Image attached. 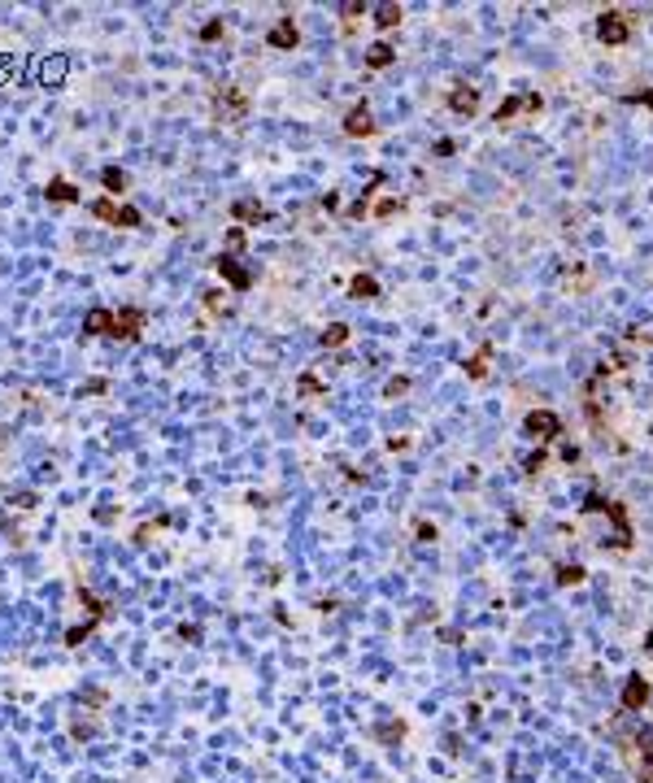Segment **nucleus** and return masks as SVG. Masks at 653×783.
I'll use <instances>...</instances> for the list:
<instances>
[{"label":"nucleus","mask_w":653,"mask_h":783,"mask_svg":"<svg viewBox=\"0 0 653 783\" xmlns=\"http://www.w3.org/2000/svg\"><path fill=\"white\" fill-rule=\"evenodd\" d=\"M584 510H588V514H610V518H614V526H618V540H614V544H618V548H627V544H632V526H627V510H623L618 500H601V496L592 492V496L584 500Z\"/></svg>","instance_id":"obj_1"},{"label":"nucleus","mask_w":653,"mask_h":783,"mask_svg":"<svg viewBox=\"0 0 653 783\" xmlns=\"http://www.w3.org/2000/svg\"><path fill=\"white\" fill-rule=\"evenodd\" d=\"M523 426H527V436H532V440H554V436H562V418L549 414V409H532V414L523 418Z\"/></svg>","instance_id":"obj_2"},{"label":"nucleus","mask_w":653,"mask_h":783,"mask_svg":"<svg viewBox=\"0 0 653 783\" xmlns=\"http://www.w3.org/2000/svg\"><path fill=\"white\" fill-rule=\"evenodd\" d=\"M597 35H601V44H627V35H632V22H627V13L610 9V13H601Z\"/></svg>","instance_id":"obj_3"},{"label":"nucleus","mask_w":653,"mask_h":783,"mask_svg":"<svg viewBox=\"0 0 653 783\" xmlns=\"http://www.w3.org/2000/svg\"><path fill=\"white\" fill-rule=\"evenodd\" d=\"M214 109H218V118H222V122H240V118L248 113V100H244L236 87H222V92L214 96Z\"/></svg>","instance_id":"obj_4"},{"label":"nucleus","mask_w":653,"mask_h":783,"mask_svg":"<svg viewBox=\"0 0 653 783\" xmlns=\"http://www.w3.org/2000/svg\"><path fill=\"white\" fill-rule=\"evenodd\" d=\"M140 331H144V309H114V326H109L114 340H135Z\"/></svg>","instance_id":"obj_5"},{"label":"nucleus","mask_w":653,"mask_h":783,"mask_svg":"<svg viewBox=\"0 0 653 783\" xmlns=\"http://www.w3.org/2000/svg\"><path fill=\"white\" fill-rule=\"evenodd\" d=\"M266 44H270V48H296V44H300L296 22H292V18H279V22L266 31Z\"/></svg>","instance_id":"obj_6"},{"label":"nucleus","mask_w":653,"mask_h":783,"mask_svg":"<svg viewBox=\"0 0 653 783\" xmlns=\"http://www.w3.org/2000/svg\"><path fill=\"white\" fill-rule=\"evenodd\" d=\"M344 135H374V122H370V109L366 105H353V109H348L344 113Z\"/></svg>","instance_id":"obj_7"},{"label":"nucleus","mask_w":653,"mask_h":783,"mask_svg":"<svg viewBox=\"0 0 653 783\" xmlns=\"http://www.w3.org/2000/svg\"><path fill=\"white\" fill-rule=\"evenodd\" d=\"M214 266H218V274H222V279H227V283H231L236 292H244L248 283H253V274H248V270H244L240 261H231V257H218Z\"/></svg>","instance_id":"obj_8"},{"label":"nucleus","mask_w":653,"mask_h":783,"mask_svg":"<svg viewBox=\"0 0 653 783\" xmlns=\"http://www.w3.org/2000/svg\"><path fill=\"white\" fill-rule=\"evenodd\" d=\"M448 109L470 118L475 109H480V92H475V87H458V92H448Z\"/></svg>","instance_id":"obj_9"},{"label":"nucleus","mask_w":653,"mask_h":783,"mask_svg":"<svg viewBox=\"0 0 653 783\" xmlns=\"http://www.w3.org/2000/svg\"><path fill=\"white\" fill-rule=\"evenodd\" d=\"M540 105H544V100H540L536 92H532V96H514V100H506V105L496 109V122H510L518 109H540Z\"/></svg>","instance_id":"obj_10"},{"label":"nucleus","mask_w":653,"mask_h":783,"mask_svg":"<svg viewBox=\"0 0 653 783\" xmlns=\"http://www.w3.org/2000/svg\"><path fill=\"white\" fill-rule=\"evenodd\" d=\"M645 701H649V684H645V679H627V688H623V710H640Z\"/></svg>","instance_id":"obj_11"},{"label":"nucleus","mask_w":653,"mask_h":783,"mask_svg":"<svg viewBox=\"0 0 653 783\" xmlns=\"http://www.w3.org/2000/svg\"><path fill=\"white\" fill-rule=\"evenodd\" d=\"M392 61H396L392 44H384V39H379V44H370V48H366V66H370V70H388Z\"/></svg>","instance_id":"obj_12"},{"label":"nucleus","mask_w":653,"mask_h":783,"mask_svg":"<svg viewBox=\"0 0 653 783\" xmlns=\"http://www.w3.org/2000/svg\"><path fill=\"white\" fill-rule=\"evenodd\" d=\"M109 326H114V309H92L83 318V331L87 335H109Z\"/></svg>","instance_id":"obj_13"},{"label":"nucleus","mask_w":653,"mask_h":783,"mask_svg":"<svg viewBox=\"0 0 653 783\" xmlns=\"http://www.w3.org/2000/svg\"><path fill=\"white\" fill-rule=\"evenodd\" d=\"M44 196H48V200H57V205H74V200H79V187L66 183V179H53V183L44 187Z\"/></svg>","instance_id":"obj_14"},{"label":"nucleus","mask_w":653,"mask_h":783,"mask_svg":"<svg viewBox=\"0 0 653 783\" xmlns=\"http://www.w3.org/2000/svg\"><path fill=\"white\" fill-rule=\"evenodd\" d=\"M231 214H236L240 222H266V218H270V214H266V205H257V200H248V196H244V200H236V205H231Z\"/></svg>","instance_id":"obj_15"},{"label":"nucleus","mask_w":653,"mask_h":783,"mask_svg":"<svg viewBox=\"0 0 653 783\" xmlns=\"http://www.w3.org/2000/svg\"><path fill=\"white\" fill-rule=\"evenodd\" d=\"M100 183H105V192L122 196V192H127V170H118V166H105V170H100Z\"/></svg>","instance_id":"obj_16"},{"label":"nucleus","mask_w":653,"mask_h":783,"mask_svg":"<svg viewBox=\"0 0 653 783\" xmlns=\"http://www.w3.org/2000/svg\"><path fill=\"white\" fill-rule=\"evenodd\" d=\"M348 292H353L358 300H374V296H379V283H374L370 274H358V279L348 283Z\"/></svg>","instance_id":"obj_17"},{"label":"nucleus","mask_w":653,"mask_h":783,"mask_svg":"<svg viewBox=\"0 0 653 783\" xmlns=\"http://www.w3.org/2000/svg\"><path fill=\"white\" fill-rule=\"evenodd\" d=\"M92 214H96L100 222H118V200H109V196L92 200Z\"/></svg>","instance_id":"obj_18"},{"label":"nucleus","mask_w":653,"mask_h":783,"mask_svg":"<svg viewBox=\"0 0 653 783\" xmlns=\"http://www.w3.org/2000/svg\"><path fill=\"white\" fill-rule=\"evenodd\" d=\"M344 340H348V326H344V322H331V326L322 331V348H340Z\"/></svg>","instance_id":"obj_19"},{"label":"nucleus","mask_w":653,"mask_h":783,"mask_svg":"<svg viewBox=\"0 0 653 783\" xmlns=\"http://www.w3.org/2000/svg\"><path fill=\"white\" fill-rule=\"evenodd\" d=\"M374 22H379L384 31H392L396 22H401V5H379V9H374Z\"/></svg>","instance_id":"obj_20"},{"label":"nucleus","mask_w":653,"mask_h":783,"mask_svg":"<svg viewBox=\"0 0 653 783\" xmlns=\"http://www.w3.org/2000/svg\"><path fill=\"white\" fill-rule=\"evenodd\" d=\"M558 584H562V588H566V584H584V566L562 562V566H558Z\"/></svg>","instance_id":"obj_21"},{"label":"nucleus","mask_w":653,"mask_h":783,"mask_svg":"<svg viewBox=\"0 0 653 783\" xmlns=\"http://www.w3.org/2000/svg\"><path fill=\"white\" fill-rule=\"evenodd\" d=\"M144 218H140V209H131V205H118V222L114 226H127V231H135Z\"/></svg>","instance_id":"obj_22"},{"label":"nucleus","mask_w":653,"mask_h":783,"mask_svg":"<svg viewBox=\"0 0 653 783\" xmlns=\"http://www.w3.org/2000/svg\"><path fill=\"white\" fill-rule=\"evenodd\" d=\"M466 374H470V378H484V374H488V348H480V352H475V357H470Z\"/></svg>","instance_id":"obj_23"},{"label":"nucleus","mask_w":653,"mask_h":783,"mask_svg":"<svg viewBox=\"0 0 653 783\" xmlns=\"http://www.w3.org/2000/svg\"><path fill=\"white\" fill-rule=\"evenodd\" d=\"M296 388H300V396H318V392H322V378H314V374H300V383H296Z\"/></svg>","instance_id":"obj_24"},{"label":"nucleus","mask_w":653,"mask_h":783,"mask_svg":"<svg viewBox=\"0 0 653 783\" xmlns=\"http://www.w3.org/2000/svg\"><path fill=\"white\" fill-rule=\"evenodd\" d=\"M218 35H222V18H214V22H205V27H200V39H205V44L218 39Z\"/></svg>","instance_id":"obj_25"},{"label":"nucleus","mask_w":653,"mask_h":783,"mask_svg":"<svg viewBox=\"0 0 653 783\" xmlns=\"http://www.w3.org/2000/svg\"><path fill=\"white\" fill-rule=\"evenodd\" d=\"M205 305H209L214 314H227V300H222V292H205Z\"/></svg>","instance_id":"obj_26"},{"label":"nucleus","mask_w":653,"mask_h":783,"mask_svg":"<svg viewBox=\"0 0 653 783\" xmlns=\"http://www.w3.org/2000/svg\"><path fill=\"white\" fill-rule=\"evenodd\" d=\"M105 388H109L105 378H87V383H83V392H87V396H96V392H105Z\"/></svg>","instance_id":"obj_27"},{"label":"nucleus","mask_w":653,"mask_h":783,"mask_svg":"<svg viewBox=\"0 0 653 783\" xmlns=\"http://www.w3.org/2000/svg\"><path fill=\"white\" fill-rule=\"evenodd\" d=\"M401 392H410V378H392L388 383V396H401Z\"/></svg>","instance_id":"obj_28"},{"label":"nucleus","mask_w":653,"mask_h":783,"mask_svg":"<svg viewBox=\"0 0 653 783\" xmlns=\"http://www.w3.org/2000/svg\"><path fill=\"white\" fill-rule=\"evenodd\" d=\"M231 248H244V226H231V235H227Z\"/></svg>","instance_id":"obj_29"},{"label":"nucleus","mask_w":653,"mask_h":783,"mask_svg":"<svg viewBox=\"0 0 653 783\" xmlns=\"http://www.w3.org/2000/svg\"><path fill=\"white\" fill-rule=\"evenodd\" d=\"M632 100H645V105L653 109V92H640V96H632Z\"/></svg>","instance_id":"obj_30"}]
</instances>
